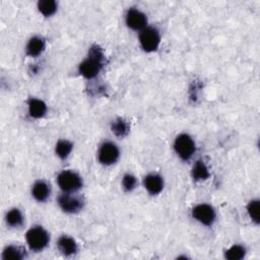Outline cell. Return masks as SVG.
<instances>
[{
	"mask_svg": "<svg viewBox=\"0 0 260 260\" xmlns=\"http://www.w3.org/2000/svg\"><path fill=\"white\" fill-rule=\"evenodd\" d=\"M73 148V144L66 140V139H61L59 140L57 143H56V147H55V151H56V154L62 158V159H65L66 157H68V155L70 154L71 150Z\"/></svg>",
	"mask_w": 260,
	"mask_h": 260,
	"instance_id": "obj_20",
	"label": "cell"
},
{
	"mask_svg": "<svg viewBox=\"0 0 260 260\" xmlns=\"http://www.w3.org/2000/svg\"><path fill=\"white\" fill-rule=\"evenodd\" d=\"M144 188L151 195H157L164 188V180L157 174H149L143 180Z\"/></svg>",
	"mask_w": 260,
	"mask_h": 260,
	"instance_id": "obj_10",
	"label": "cell"
},
{
	"mask_svg": "<svg viewBox=\"0 0 260 260\" xmlns=\"http://www.w3.org/2000/svg\"><path fill=\"white\" fill-rule=\"evenodd\" d=\"M32 197L39 202H45L51 194V186L46 181H37L31 188Z\"/></svg>",
	"mask_w": 260,
	"mask_h": 260,
	"instance_id": "obj_11",
	"label": "cell"
},
{
	"mask_svg": "<svg viewBox=\"0 0 260 260\" xmlns=\"http://www.w3.org/2000/svg\"><path fill=\"white\" fill-rule=\"evenodd\" d=\"M58 4L54 0H41L38 2V9L44 16H51L57 10Z\"/></svg>",
	"mask_w": 260,
	"mask_h": 260,
	"instance_id": "obj_18",
	"label": "cell"
},
{
	"mask_svg": "<svg viewBox=\"0 0 260 260\" xmlns=\"http://www.w3.org/2000/svg\"><path fill=\"white\" fill-rule=\"evenodd\" d=\"M6 223L11 228H19L23 223L22 212L18 208L10 209L5 216Z\"/></svg>",
	"mask_w": 260,
	"mask_h": 260,
	"instance_id": "obj_16",
	"label": "cell"
},
{
	"mask_svg": "<svg viewBox=\"0 0 260 260\" xmlns=\"http://www.w3.org/2000/svg\"><path fill=\"white\" fill-rule=\"evenodd\" d=\"M45 40L41 37H32L31 39H29L27 45H26V48H25V51H26V54L30 57H37L39 56L40 54L43 53V51L45 50Z\"/></svg>",
	"mask_w": 260,
	"mask_h": 260,
	"instance_id": "obj_14",
	"label": "cell"
},
{
	"mask_svg": "<svg viewBox=\"0 0 260 260\" xmlns=\"http://www.w3.org/2000/svg\"><path fill=\"white\" fill-rule=\"evenodd\" d=\"M112 132L118 137H124L129 132V124L122 118H118L113 121L111 126Z\"/></svg>",
	"mask_w": 260,
	"mask_h": 260,
	"instance_id": "obj_19",
	"label": "cell"
},
{
	"mask_svg": "<svg viewBox=\"0 0 260 260\" xmlns=\"http://www.w3.org/2000/svg\"><path fill=\"white\" fill-rule=\"evenodd\" d=\"M27 106H28V114L32 118H36V119L42 118L47 113L46 104L39 99H35V98L29 99L27 102Z\"/></svg>",
	"mask_w": 260,
	"mask_h": 260,
	"instance_id": "obj_13",
	"label": "cell"
},
{
	"mask_svg": "<svg viewBox=\"0 0 260 260\" xmlns=\"http://www.w3.org/2000/svg\"><path fill=\"white\" fill-rule=\"evenodd\" d=\"M259 209H260V203H259V200L257 199H254V200H251L247 206V211H248V214L250 216V218L255 222V223H259L260 219H259Z\"/></svg>",
	"mask_w": 260,
	"mask_h": 260,
	"instance_id": "obj_22",
	"label": "cell"
},
{
	"mask_svg": "<svg viewBox=\"0 0 260 260\" xmlns=\"http://www.w3.org/2000/svg\"><path fill=\"white\" fill-rule=\"evenodd\" d=\"M122 186L125 191H132L137 186V179L131 174H126L122 179Z\"/></svg>",
	"mask_w": 260,
	"mask_h": 260,
	"instance_id": "obj_23",
	"label": "cell"
},
{
	"mask_svg": "<svg viewBox=\"0 0 260 260\" xmlns=\"http://www.w3.org/2000/svg\"><path fill=\"white\" fill-rule=\"evenodd\" d=\"M104 53L98 46H92L89 49L88 56L79 64V73L85 78H94L104 66Z\"/></svg>",
	"mask_w": 260,
	"mask_h": 260,
	"instance_id": "obj_1",
	"label": "cell"
},
{
	"mask_svg": "<svg viewBox=\"0 0 260 260\" xmlns=\"http://www.w3.org/2000/svg\"><path fill=\"white\" fill-rule=\"evenodd\" d=\"M25 257V251L18 246H7L2 253V258L5 260L12 259V260H19Z\"/></svg>",
	"mask_w": 260,
	"mask_h": 260,
	"instance_id": "obj_17",
	"label": "cell"
},
{
	"mask_svg": "<svg viewBox=\"0 0 260 260\" xmlns=\"http://www.w3.org/2000/svg\"><path fill=\"white\" fill-rule=\"evenodd\" d=\"M57 247L65 256H71L77 252V244L75 240L69 236H61L57 241Z\"/></svg>",
	"mask_w": 260,
	"mask_h": 260,
	"instance_id": "obj_12",
	"label": "cell"
},
{
	"mask_svg": "<svg viewBox=\"0 0 260 260\" xmlns=\"http://www.w3.org/2000/svg\"><path fill=\"white\" fill-rule=\"evenodd\" d=\"M58 204L64 212L76 213L82 209L84 201L79 196L72 195L70 193H63L58 197Z\"/></svg>",
	"mask_w": 260,
	"mask_h": 260,
	"instance_id": "obj_7",
	"label": "cell"
},
{
	"mask_svg": "<svg viewBox=\"0 0 260 260\" xmlns=\"http://www.w3.org/2000/svg\"><path fill=\"white\" fill-rule=\"evenodd\" d=\"M174 148L176 153L184 160H188L195 152V142L188 134H180L176 137L174 142Z\"/></svg>",
	"mask_w": 260,
	"mask_h": 260,
	"instance_id": "obj_4",
	"label": "cell"
},
{
	"mask_svg": "<svg viewBox=\"0 0 260 260\" xmlns=\"http://www.w3.org/2000/svg\"><path fill=\"white\" fill-rule=\"evenodd\" d=\"M192 216L204 225H211L215 220L216 214L211 205L201 203L192 209Z\"/></svg>",
	"mask_w": 260,
	"mask_h": 260,
	"instance_id": "obj_8",
	"label": "cell"
},
{
	"mask_svg": "<svg viewBox=\"0 0 260 260\" xmlns=\"http://www.w3.org/2000/svg\"><path fill=\"white\" fill-rule=\"evenodd\" d=\"M25 238L28 247L32 251L44 250L50 241V236L48 232L41 225H35L30 228L27 231Z\"/></svg>",
	"mask_w": 260,
	"mask_h": 260,
	"instance_id": "obj_2",
	"label": "cell"
},
{
	"mask_svg": "<svg viewBox=\"0 0 260 260\" xmlns=\"http://www.w3.org/2000/svg\"><path fill=\"white\" fill-rule=\"evenodd\" d=\"M57 183L64 193H74L82 187L81 177L70 170L61 172L57 177Z\"/></svg>",
	"mask_w": 260,
	"mask_h": 260,
	"instance_id": "obj_3",
	"label": "cell"
},
{
	"mask_svg": "<svg viewBox=\"0 0 260 260\" xmlns=\"http://www.w3.org/2000/svg\"><path fill=\"white\" fill-rule=\"evenodd\" d=\"M119 156L120 150L115 143L111 141H106L100 146L98 157L102 165L111 166L119 159Z\"/></svg>",
	"mask_w": 260,
	"mask_h": 260,
	"instance_id": "obj_6",
	"label": "cell"
},
{
	"mask_svg": "<svg viewBox=\"0 0 260 260\" xmlns=\"http://www.w3.org/2000/svg\"><path fill=\"white\" fill-rule=\"evenodd\" d=\"M139 42L141 48L145 52L155 51L160 43V36L156 28L151 26H146L139 34Z\"/></svg>",
	"mask_w": 260,
	"mask_h": 260,
	"instance_id": "obj_5",
	"label": "cell"
},
{
	"mask_svg": "<svg viewBox=\"0 0 260 260\" xmlns=\"http://www.w3.org/2000/svg\"><path fill=\"white\" fill-rule=\"evenodd\" d=\"M246 254V249L241 245H234L224 253V257L230 260H240Z\"/></svg>",
	"mask_w": 260,
	"mask_h": 260,
	"instance_id": "obj_21",
	"label": "cell"
},
{
	"mask_svg": "<svg viewBox=\"0 0 260 260\" xmlns=\"http://www.w3.org/2000/svg\"><path fill=\"white\" fill-rule=\"evenodd\" d=\"M126 24L133 30H142L146 27L147 18L146 15L137 8H130L126 12L125 16Z\"/></svg>",
	"mask_w": 260,
	"mask_h": 260,
	"instance_id": "obj_9",
	"label": "cell"
},
{
	"mask_svg": "<svg viewBox=\"0 0 260 260\" xmlns=\"http://www.w3.org/2000/svg\"><path fill=\"white\" fill-rule=\"evenodd\" d=\"M191 175L195 181H203L209 177V170L202 160H198L194 164Z\"/></svg>",
	"mask_w": 260,
	"mask_h": 260,
	"instance_id": "obj_15",
	"label": "cell"
}]
</instances>
